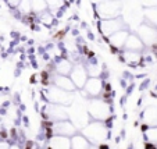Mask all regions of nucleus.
Instances as JSON below:
<instances>
[{
  "mask_svg": "<svg viewBox=\"0 0 157 149\" xmlns=\"http://www.w3.org/2000/svg\"><path fill=\"white\" fill-rule=\"evenodd\" d=\"M125 50L131 52H140L143 49V42L140 41V38L138 35H129L125 42Z\"/></svg>",
  "mask_w": 157,
  "mask_h": 149,
  "instance_id": "4468645a",
  "label": "nucleus"
},
{
  "mask_svg": "<svg viewBox=\"0 0 157 149\" xmlns=\"http://www.w3.org/2000/svg\"><path fill=\"white\" fill-rule=\"evenodd\" d=\"M40 20H42V22H43V24L52 25V24H53V20H54V15L52 14V13L46 11V13H43V14L40 15Z\"/></svg>",
  "mask_w": 157,
  "mask_h": 149,
  "instance_id": "393cba45",
  "label": "nucleus"
},
{
  "mask_svg": "<svg viewBox=\"0 0 157 149\" xmlns=\"http://www.w3.org/2000/svg\"><path fill=\"white\" fill-rule=\"evenodd\" d=\"M143 120H145L146 124L150 125V127L157 125V108L156 106H151V108L146 109V112L143 113Z\"/></svg>",
  "mask_w": 157,
  "mask_h": 149,
  "instance_id": "f3484780",
  "label": "nucleus"
},
{
  "mask_svg": "<svg viewBox=\"0 0 157 149\" xmlns=\"http://www.w3.org/2000/svg\"><path fill=\"white\" fill-rule=\"evenodd\" d=\"M17 9L20 10V13H22V14H29V13H32L31 0H21V3L17 6Z\"/></svg>",
  "mask_w": 157,
  "mask_h": 149,
  "instance_id": "4be33fe9",
  "label": "nucleus"
},
{
  "mask_svg": "<svg viewBox=\"0 0 157 149\" xmlns=\"http://www.w3.org/2000/svg\"><path fill=\"white\" fill-rule=\"evenodd\" d=\"M7 2H9V3L11 4V6H14V7H17L18 4L21 3V0H7Z\"/></svg>",
  "mask_w": 157,
  "mask_h": 149,
  "instance_id": "cd10ccee",
  "label": "nucleus"
},
{
  "mask_svg": "<svg viewBox=\"0 0 157 149\" xmlns=\"http://www.w3.org/2000/svg\"><path fill=\"white\" fill-rule=\"evenodd\" d=\"M138 36L146 45H156L157 42V28L150 24H142L138 28Z\"/></svg>",
  "mask_w": 157,
  "mask_h": 149,
  "instance_id": "6e6552de",
  "label": "nucleus"
},
{
  "mask_svg": "<svg viewBox=\"0 0 157 149\" xmlns=\"http://www.w3.org/2000/svg\"><path fill=\"white\" fill-rule=\"evenodd\" d=\"M99 29L104 36L110 38L113 33L124 29V22L120 18H113V20H103L99 25Z\"/></svg>",
  "mask_w": 157,
  "mask_h": 149,
  "instance_id": "0eeeda50",
  "label": "nucleus"
},
{
  "mask_svg": "<svg viewBox=\"0 0 157 149\" xmlns=\"http://www.w3.org/2000/svg\"><path fill=\"white\" fill-rule=\"evenodd\" d=\"M145 17L149 21V24L157 28V7L156 9H147L145 11Z\"/></svg>",
  "mask_w": 157,
  "mask_h": 149,
  "instance_id": "aec40b11",
  "label": "nucleus"
},
{
  "mask_svg": "<svg viewBox=\"0 0 157 149\" xmlns=\"http://www.w3.org/2000/svg\"><path fill=\"white\" fill-rule=\"evenodd\" d=\"M122 57H124V61H127L131 66H136L140 61V59H142L139 52H131V50H125L122 53Z\"/></svg>",
  "mask_w": 157,
  "mask_h": 149,
  "instance_id": "a211bd4d",
  "label": "nucleus"
},
{
  "mask_svg": "<svg viewBox=\"0 0 157 149\" xmlns=\"http://www.w3.org/2000/svg\"><path fill=\"white\" fill-rule=\"evenodd\" d=\"M86 70H88L89 78H99V75H100V73H101V70L99 69L98 64H88Z\"/></svg>",
  "mask_w": 157,
  "mask_h": 149,
  "instance_id": "5701e85b",
  "label": "nucleus"
},
{
  "mask_svg": "<svg viewBox=\"0 0 157 149\" xmlns=\"http://www.w3.org/2000/svg\"><path fill=\"white\" fill-rule=\"evenodd\" d=\"M103 81L100 78H89L86 81L85 87H83V91H85L86 95L92 96V98H98L99 95L103 93Z\"/></svg>",
  "mask_w": 157,
  "mask_h": 149,
  "instance_id": "9d476101",
  "label": "nucleus"
},
{
  "mask_svg": "<svg viewBox=\"0 0 157 149\" xmlns=\"http://www.w3.org/2000/svg\"><path fill=\"white\" fill-rule=\"evenodd\" d=\"M10 149H22V148H21V146H18V145H15V143H14V145H10Z\"/></svg>",
  "mask_w": 157,
  "mask_h": 149,
  "instance_id": "c85d7f7f",
  "label": "nucleus"
},
{
  "mask_svg": "<svg viewBox=\"0 0 157 149\" xmlns=\"http://www.w3.org/2000/svg\"><path fill=\"white\" fill-rule=\"evenodd\" d=\"M92 143L82 134H77L71 138V149H90Z\"/></svg>",
  "mask_w": 157,
  "mask_h": 149,
  "instance_id": "dca6fc26",
  "label": "nucleus"
},
{
  "mask_svg": "<svg viewBox=\"0 0 157 149\" xmlns=\"http://www.w3.org/2000/svg\"><path fill=\"white\" fill-rule=\"evenodd\" d=\"M49 9L52 10H59L64 6V0H46Z\"/></svg>",
  "mask_w": 157,
  "mask_h": 149,
  "instance_id": "b1692460",
  "label": "nucleus"
},
{
  "mask_svg": "<svg viewBox=\"0 0 157 149\" xmlns=\"http://www.w3.org/2000/svg\"><path fill=\"white\" fill-rule=\"evenodd\" d=\"M70 78L72 80L75 87L79 88V89H83L86 81L89 80V74H88L86 67H83L82 64H75L71 74H70Z\"/></svg>",
  "mask_w": 157,
  "mask_h": 149,
  "instance_id": "1a4fd4ad",
  "label": "nucleus"
},
{
  "mask_svg": "<svg viewBox=\"0 0 157 149\" xmlns=\"http://www.w3.org/2000/svg\"><path fill=\"white\" fill-rule=\"evenodd\" d=\"M72 69H74V66H72V64L67 59H60L59 61L56 63V73L59 75H65V77H70Z\"/></svg>",
  "mask_w": 157,
  "mask_h": 149,
  "instance_id": "2eb2a0df",
  "label": "nucleus"
},
{
  "mask_svg": "<svg viewBox=\"0 0 157 149\" xmlns=\"http://www.w3.org/2000/svg\"><path fill=\"white\" fill-rule=\"evenodd\" d=\"M46 117H49L50 120H53L54 123L57 121H64V120L70 119V113L68 109H65V106H61V104H53L49 103L48 109H46Z\"/></svg>",
  "mask_w": 157,
  "mask_h": 149,
  "instance_id": "423d86ee",
  "label": "nucleus"
},
{
  "mask_svg": "<svg viewBox=\"0 0 157 149\" xmlns=\"http://www.w3.org/2000/svg\"><path fill=\"white\" fill-rule=\"evenodd\" d=\"M82 135L93 145H100L103 141L107 139V134H109V130L107 127L103 124L101 121H93L89 123L86 127H83L82 130Z\"/></svg>",
  "mask_w": 157,
  "mask_h": 149,
  "instance_id": "f257e3e1",
  "label": "nucleus"
},
{
  "mask_svg": "<svg viewBox=\"0 0 157 149\" xmlns=\"http://www.w3.org/2000/svg\"><path fill=\"white\" fill-rule=\"evenodd\" d=\"M146 139H147L151 145L157 143V125L149 127V128L146 130Z\"/></svg>",
  "mask_w": 157,
  "mask_h": 149,
  "instance_id": "412c9836",
  "label": "nucleus"
},
{
  "mask_svg": "<svg viewBox=\"0 0 157 149\" xmlns=\"http://www.w3.org/2000/svg\"><path fill=\"white\" fill-rule=\"evenodd\" d=\"M0 149H10V145L6 141H0Z\"/></svg>",
  "mask_w": 157,
  "mask_h": 149,
  "instance_id": "bb28decb",
  "label": "nucleus"
},
{
  "mask_svg": "<svg viewBox=\"0 0 157 149\" xmlns=\"http://www.w3.org/2000/svg\"><path fill=\"white\" fill-rule=\"evenodd\" d=\"M48 149H71V138L61 135H52Z\"/></svg>",
  "mask_w": 157,
  "mask_h": 149,
  "instance_id": "9b49d317",
  "label": "nucleus"
},
{
  "mask_svg": "<svg viewBox=\"0 0 157 149\" xmlns=\"http://www.w3.org/2000/svg\"><path fill=\"white\" fill-rule=\"evenodd\" d=\"M128 36H129V33H128V31L122 29V31H118V32L113 33V35L110 36V43H111V46H114V48L117 49H121L125 46V42H127Z\"/></svg>",
  "mask_w": 157,
  "mask_h": 149,
  "instance_id": "ddd939ff",
  "label": "nucleus"
},
{
  "mask_svg": "<svg viewBox=\"0 0 157 149\" xmlns=\"http://www.w3.org/2000/svg\"><path fill=\"white\" fill-rule=\"evenodd\" d=\"M88 112L89 116L95 119L96 121H106L110 119V104L106 100H100V99H93V100L88 102Z\"/></svg>",
  "mask_w": 157,
  "mask_h": 149,
  "instance_id": "f03ea898",
  "label": "nucleus"
},
{
  "mask_svg": "<svg viewBox=\"0 0 157 149\" xmlns=\"http://www.w3.org/2000/svg\"><path fill=\"white\" fill-rule=\"evenodd\" d=\"M78 134V128L74 125L71 120H64V121H57L52 124V135H61V137L72 138Z\"/></svg>",
  "mask_w": 157,
  "mask_h": 149,
  "instance_id": "39448f33",
  "label": "nucleus"
},
{
  "mask_svg": "<svg viewBox=\"0 0 157 149\" xmlns=\"http://www.w3.org/2000/svg\"><path fill=\"white\" fill-rule=\"evenodd\" d=\"M121 7V0H100L98 4V13L103 20H113L118 18Z\"/></svg>",
  "mask_w": 157,
  "mask_h": 149,
  "instance_id": "7ed1b4c3",
  "label": "nucleus"
},
{
  "mask_svg": "<svg viewBox=\"0 0 157 149\" xmlns=\"http://www.w3.org/2000/svg\"><path fill=\"white\" fill-rule=\"evenodd\" d=\"M154 93H156V96H157V88H156V89H154Z\"/></svg>",
  "mask_w": 157,
  "mask_h": 149,
  "instance_id": "c756f323",
  "label": "nucleus"
},
{
  "mask_svg": "<svg viewBox=\"0 0 157 149\" xmlns=\"http://www.w3.org/2000/svg\"><path fill=\"white\" fill-rule=\"evenodd\" d=\"M53 84L54 87L60 88V89L63 91H67V92H74L75 89H77V87L74 85V82H72V80L70 77H65V75H54L53 77Z\"/></svg>",
  "mask_w": 157,
  "mask_h": 149,
  "instance_id": "f8f14e48",
  "label": "nucleus"
},
{
  "mask_svg": "<svg viewBox=\"0 0 157 149\" xmlns=\"http://www.w3.org/2000/svg\"><path fill=\"white\" fill-rule=\"evenodd\" d=\"M46 99H48L49 103L53 104H72L74 102V95L71 92H67V91H63L57 87H50L46 89Z\"/></svg>",
  "mask_w": 157,
  "mask_h": 149,
  "instance_id": "20e7f679",
  "label": "nucleus"
},
{
  "mask_svg": "<svg viewBox=\"0 0 157 149\" xmlns=\"http://www.w3.org/2000/svg\"><path fill=\"white\" fill-rule=\"evenodd\" d=\"M140 3L146 9H156L157 7V0H140Z\"/></svg>",
  "mask_w": 157,
  "mask_h": 149,
  "instance_id": "a878e982",
  "label": "nucleus"
},
{
  "mask_svg": "<svg viewBox=\"0 0 157 149\" xmlns=\"http://www.w3.org/2000/svg\"><path fill=\"white\" fill-rule=\"evenodd\" d=\"M31 6H32V13L36 14H43L49 9L46 0H31Z\"/></svg>",
  "mask_w": 157,
  "mask_h": 149,
  "instance_id": "6ab92c4d",
  "label": "nucleus"
}]
</instances>
